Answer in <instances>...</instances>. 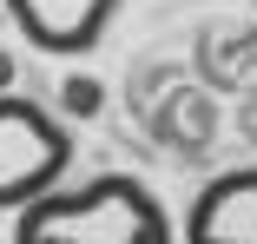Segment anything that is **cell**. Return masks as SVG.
<instances>
[{
    "label": "cell",
    "instance_id": "cell-5",
    "mask_svg": "<svg viewBox=\"0 0 257 244\" xmlns=\"http://www.w3.org/2000/svg\"><path fill=\"white\" fill-rule=\"evenodd\" d=\"M60 106H66L73 119H92L99 106H106V92H99V79H86V73H73V79L60 86Z\"/></svg>",
    "mask_w": 257,
    "mask_h": 244
},
{
    "label": "cell",
    "instance_id": "cell-3",
    "mask_svg": "<svg viewBox=\"0 0 257 244\" xmlns=\"http://www.w3.org/2000/svg\"><path fill=\"white\" fill-rule=\"evenodd\" d=\"M7 14H14V27L40 53L73 60V53H92V46L106 40L119 0H7Z\"/></svg>",
    "mask_w": 257,
    "mask_h": 244
},
{
    "label": "cell",
    "instance_id": "cell-6",
    "mask_svg": "<svg viewBox=\"0 0 257 244\" xmlns=\"http://www.w3.org/2000/svg\"><path fill=\"white\" fill-rule=\"evenodd\" d=\"M14 92V53H0V99Z\"/></svg>",
    "mask_w": 257,
    "mask_h": 244
},
{
    "label": "cell",
    "instance_id": "cell-2",
    "mask_svg": "<svg viewBox=\"0 0 257 244\" xmlns=\"http://www.w3.org/2000/svg\"><path fill=\"white\" fill-rule=\"evenodd\" d=\"M66 165H73L66 119H53L40 99L7 92L0 99V211H27L40 198H53Z\"/></svg>",
    "mask_w": 257,
    "mask_h": 244
},
{
    "label": "cell",
    "instance_id": "cell-4",
    "mask_svg": "<svg viewBox=\"0 0 257 244\" xmlns=\"http://www.w3.org/2000/svg\"><path fill=\"white\" fill-rule=\"evenodd\" d=\"M185 244H257V165L211 178L185 211Z\"/></svg>",
    "mask_w": 257,
    "mask_h": 244
},
{
    "label": "cell",
    "instance_id": "cell-1",
    "mask_svg": "<svg viewBox=\"0 0 257 244\" xmlns=\"http://www.w3.org/2000/svg\"><path fill=\"white\" fill-rule=\"evenodd\" d=\"M14 244H172V218L139 178L106 172L92 185L27 205L14 224Z\"/></svg>",
    "mask_w": 257,
    "mask_h": 244
}]
</instances>
